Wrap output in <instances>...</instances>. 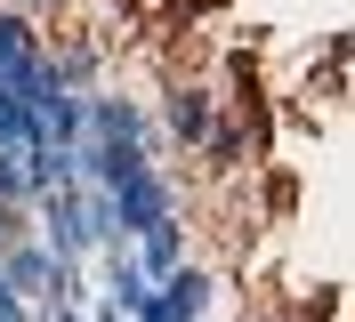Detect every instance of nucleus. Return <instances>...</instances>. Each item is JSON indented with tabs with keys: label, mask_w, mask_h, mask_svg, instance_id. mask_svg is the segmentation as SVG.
<instances>
[{
	"label": "nucleus",
	"mask_w": 355,
	"mask_h": 322,
	"mask_svg": "<svg viewBox=\"0 0 355 322\" xmlns=\"http://www.w3.org/2000/svg\"><path fill=\"white\" fill-rule=\"evenodd\" d=\"M41 64H49V41L33 33V17L0 8V89L33 105V89H41Z\"/></svg>",
	"instance_id": "f257e3e1"
},
{
	"label": "nucleus",
	"mask_w": 355,
	"mask_h": 322,
	"mask_svg": "<svg viewBox=\"0 0 355 322\" xmlns=\"http://www.w3.org/2000/svg\"><path fill=\"white\" fill-rule=\"evenodd\" d=\"M210 129H218V105H210L202 81H170V89H162V137H170L178 153H202Z\"/></svg>",
	"instance_id": "f03ea898"
},
{
	"label": "nucleus",
	"mask_w": 355,
	"mask_h": 322,
	"mask_svg": "<svg viewBox=\"0 0 355 322\" xmlns=\"http://www.w3.org/2000/svg\"><path fill=\"white\" fill-rule=\"evenodd\" d=\"M210 298H218V282L202 274L194 258H186V266H170V274L154 282V306H162V322H210Z\"/></svg>",
	"instance_id": "7ed1b4c3"
},
{
	"label": "nucleus",
	"mask_w": 355,
	"mask_h": 322,
	"mask_svg": "<svg viewBox=\"0 0 355 322\" xmlns=\"http://www.w3.org/2000/svg\"><path fill=\"white\" fill-rule=\"evenodd\" d=\"M49 274H57V258L41 250V234H17V242H8V250H0V282H8V290H17L24 306H41Z\"/></svg>",
	"instance_id": "20e7f679"
},
{
	"label": "nucleus",
	"mask_w": 355,
	"mask_h": 322,
	"mask_svg": "<svg viewBox=\"0 0 355 322\" xmlns=\"http://www.w3.org/2000/svg\"><path fill=\"white\" fill-rule=\"evenodd\" d=\"M130 258H137V274H146V282H162L170 266H186V217H162V226H146V234L130 242Z\"/></svg>",
	"instance_id": "39448f33"
},
{
	"label": "nucleus",
	"mask_w": 355,
	"mask_h": 322,
	"mask_svg": "<svg viewBox=\"0 0 355 322\" xmlns=\"http://www.w3.org/2000/svg\"><path fill=\"white\" fill-rule=\"evenodd\" d=\"M0 202L33 210V186H24V153H0Z\"/></svg>",
	"instance_id": "423d86ee"
},
{
	"label": "nucleus",
	"mask_w": 355,
	"mask_h": 322,
	"mask_svg": "<svg viewBox=\"0 0 355 322\" xmlns=\"http://www.w3.org/2000/svg\"><path fill=\"white\" fill-rule=\"evenodd\" d=\"M17 234H33V210H17V202H0V250H8Z\"/></svg>",
	"instance_id": "0eeeda50"
},
{
	"label": "nucleus",
	"mask_w": 355,
	"mask_h": 322,
	"mask_svg": "<svg viewBox=\"0 0 355 322\" xmlns=\"http://www.w3.org/2000/svg\"><path fill=\"white\" fill-rule=\"evenodd\" d=\"M0 322H33V306H24L17 290H8V282H0Z\"/></svg>",
	"instance_id": "6e6552de"
},
{
	"label": "nucleus",
	"mask_w": 355,
	"mask_h": 322,
	"mask_svg": "<svg viewBox=\"0 0 355 322\" xmlns=\"http://www.w3.org/2000/svg\"><path fill=\"white\" fill-rule=\"evenodd\" d=\"M0 8H17V17H41V8H57V0H0Z\"/></svg>",
	"instance_id": "1a4fd4ad"
}]
</instances>
